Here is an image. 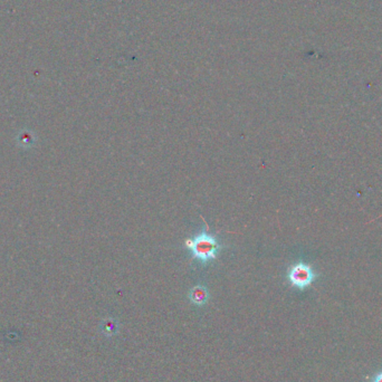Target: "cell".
Segmentation results:
<instances>
[{
    "instance_id": "obj_1",
    "label": "cell",
    "mask_w": 382,
    "mask_h": 382,
    "mask_svg": "<svg viewBox=\"0 0 382 382\" xmlns=\"http://www.w3.org/2000/svg\"><path fill=\"white\" fill-rule=\"evenodd\" d=\"M205 225L206 227L203 229V232L197 234L193 238L186 240V247L190 251L193 258L198 259L203 265H207L210 260L217 258V255L222 246L217 236L208 232V225L206 221Z\"/></svg>"
},
{
    "instance_id": "obj_2",
    "label": "cell",
    "mask_w": 382,
    "mask_h": 382,
    "mask_svg": "<svg viewBox=\"0 0 382 382\" xmlns=\"http://www.w3.org/2000/svg\"><path fill=\"white\" fill-rule=\"evenodd\" d=\"M318 274L314 272L311 265L299 262L290 266L287 273V280L293 287L297 289H305L315 281Z\"/></svg>"
},
{
    "instance_id": "obj_3",
    "label": "cell",
    "mask_w": 382,
    "mask_h": 382,
    "mask_svg": "<svg viewBox=\"0 0 382 382\" xmlns=\"http://www.w3.org/2000/svg\"><path fill=\"white\" fill-rule=\"evenodd\" d=\"M189 299L197 306H203L208 302L209 292L204 285H197L193 288H191L189 293Z\"/></svg>"
},
{
    "instance_id": "obj_4",
    "label": "cell",
    "mask_w": 382,
    "mask_h": 382,
    "mask_svg": "<svg viewBox=\"0 0 382 382\" xmlns=\"http://www.w3.org/2000/svg\"><path fill=\"white\" fill-rule=\"evenodd\" d=\"M372 382H382V371L379 372L378 374H375V377L373 378Z\"/></svg>"
}]
</instances>
